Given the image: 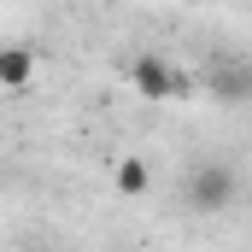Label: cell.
Masks as SVG:
<instances>
[{"instance_id":"1","label":"cell","mask_w":252,"mask_h":252,"mask_svg":"<svg viewBox=\"0 0 252 252\" xmlns=\"http://www.w3.org/2000/svg\"><path fill=\"white\" fill-rule=\"evenodd\" d=\"M182 199H188V211L199 217H217V211H229L235 199H241V176H235V164H223V158H211V164H193L188 182H182Z\"/></svg>"},{"instance_id":"2","label":"cell","mask_w":252,"mask_h":252,"mask_svg":"<svg viewBox=\"0 0 252 252\" xmlns=\"http://www.w3.org/2000/svg\"><path fill=\"white\" fill-rule=\"evenodd\" d=\"M129 82H135L141 100H182L188 94V76L170 59H158V53H135L129 59Z\"/></svg>"},{"instance_id":"3","label":"cell","mask_w":252,"mask_h":252,"mask_svg":"<svg viewBox=\"0 0 252 252\" xmlns=\"http://www.w3.org/2000/svg\"><path fill=\"white\" fill-rule=\"evenodd\" d=\"M211 94L217 100H252V59H217L211 64Z\"/></svg>"},{"instance_id":"4","label":"cell","mask_w":252,"mask_h":252,"mask_svg":"<svg viewBox=\"0 0 252 252\" xmlns=\"http://www.w3.org/2000/svg\"><path fill=\"white\" fill-rule=\"evenodd\" d=\"M30 76H35V53H30V47H0V88L18 94Z\"/></svg>"},{"instance_id":"5","label":"cell","mask_w":252,"mask_h":252,"mask_svg":"<svg viewBox=\"0 0 252 252\" xmlns=\"http://www.w3.org/2000/svg\"><path fill=\"white\" fill-rule=\"evenodd\" d=\"M112 182H118V193H124V199H141V193L153 188V170H147V158H118Z\"/></svg>"}]
</instances>
